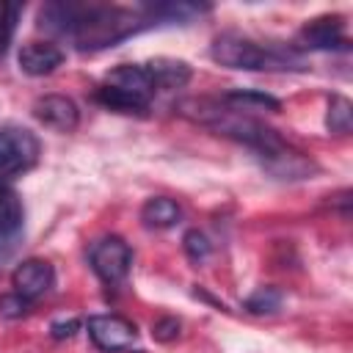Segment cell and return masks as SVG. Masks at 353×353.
Segmentation results:
<instances>
[{"instance_id":"cell-1","label":"cell","mask_w":353,"mask_h":353,"mask_svg":"<svg viewBox=\"0 0 353 353\" xmlns=\"http://www.w3.org/2000/svg\"><path fill=\"white\" fill-rule=\"evenodd\" d=\"M146 25H152V19L143 6L132 11L99 3H47L39 14L41 30L72 39L77 50L113 47Z\"/></svg>"},{"instance_id":"cell-2","label":"cell","mask_w":353,"mask_h":353,"mask_svg":"<svg viewBox=\"0 0 353 353\" xmlns=\"http://www.w3.org/2000/svg\"><path fill=\"white\" fill-rule=\"evenodd\" d=\"M212 61L229 69H245V72H287L301 69V58L292 50L262 44L248 36L237 33H221L210 47Z\"/></svg>"},{"instance_id":"cell-3","label":"cell","mask_w":353,"mask_h":353,"mask_svg":"<svg viewBox=\"0 0 353 353\" xmlns=\"http://www.w3.org/2000/svg\"><path fill=\"white\" fill-rule=\"evenodd\" d=\"M157 94L146 63H121L97 88V102L121 113H143Z\"/></svg>"},{"instance_id":"cell-4","label":"cell","mask_w":353,"mask_h":353,"mask_svg":"<svg viewBox=\"0 0 353 353\" xmlns=\"http://www.w3.org/2000/svg\"><path fill=\"white\" fill-rule=\"evenodd\" d=\"M39 138L25 127L0 130V179H14L30 171L39 160Z\"/></svg>"},{"instance_id":"cell-5","label":"cell","mask_w":353,"mask_h":353,"mask_svg":"<svg viewBox=\"0 0 353 353\" xmlns=\"http://www.w3.org/2000/svg\"><path fill=\"white\" fill-rule=\"evenodd\" d=\"M88 262L94 268V273L105 281V284H119L127 273H130V265H132V251L130 245L116 237V234H108V237H99L91 243L88 248Z\"/></svg>"},{"instance_id":"cell-6","label":"cell","mask_w":353,"mask_h":353,"mask_svg":"<svg viewBox=\"0 0 353 353\" xmlns=\"http://www.w3.org/2000/svg\"><path fill=\"white\" fill-rule=\"evenodd\" d=\"M88 334H91L94 345L105 353L127 350L138 339L135 323H130L121 314H94V317H88Z\"/></svg>"},{"instance_id":"cell-7","label":"cell","mask_w":353,"mask_h":353,"mask_svg":"<svg viewBox=\"0 0 353 353\" xmlns=\"http://www.w3.org/2000/svg\"><path fill=\"white\" fill-rule=\"evenodd\" d=\"M55 281V270L50 262L44 259H25L22 265H17L14 276H11V284H14V292L22 295L25 301H36L41 298L44 292H50Z\"/></svg>"},{"instance_id":"cell-8","label":"cell","mask_w":353,"mask_h":353,"mask_svg":"<svg viewBox=\"0 0 353 353\" xmlns=\"http://www.w3.org/2000/svg\"><path fill=\"white\" fill-rule=\"evenodd\" d=\"M33 116L50 127V130H58V132H72L77 124H80V110L77 105L69 99V97H61V94H47V97H39L33 102Z\"/></svg>"},{"instance_id":"cell-9","label":"cell","mask_w":353,"mask_h":353,"mask_svg":"<svg viewBox=\"0 0 353 353\" xmlns=\"http://www.w3.org/2000/svg\"><path fill=\"white\" fill-rule=\"evenodd\" d=\"M298 41L309 50H334L345 44V19L336 14H325V17H314L309 19L301 33Z\"/></svg>"},{"instance_id":"cell-10","label":"cell","mask_w":353,"mask_h":353,"mask_svg":"<svg viewBox=\"0 0 353 353\" xmlns=\"http://www.w3.org/2000/svg\"><path fill=\"white\" fill-rule=\"evenodd\" d=\"M17 63L25 74L41 77L63 63V52L52 41H28V44H22V50L17 55Z\"/></svg>"},{"instance_id":"cell-11","label":"cell","mask_w":353,"mask_h":353,"mask_svg":"<svg viewBox=\"0 0 353 353\" xmlns=\"http://www.w3.org/2000/svg\"><path fill=\"white\" fill-rule=\"evenodd\" d=\"M154 88L157 91H171V88H182L190 80V66L185 61H171V58H157L146 63Z\"/></svg>"},{"instance_id":"cell-12","label":"cell","mask_w":353,"mask_h":353,"mask_svg":"<svg viewBox=\"0 0 353 353\" xmlns=\"http://www.w3.org/2000/svg\"><path fill=\"white\" fill-rule=\"evenodd\" d=\"M182 210L174 199L168 196H152L146 199V204L141 207V221L149 226V229H168L179 221Z\"/></svg>"},{"instance_id":"cell-13","label":"cell","mask_w":353,"mask_h":353,"mask_svg":"<svg viewBox=\"0 0 353 353\" xmlns=\"http://www.w3.org/2000/svg\"><path fill=\"white\" fill-rule=\"evenodd\" d=\"M19 223H22V201L17 190L6 179H0V237L14 234Z\"/></svg>"},{"instance_id":"cell-14","label":"cell","mask_w":353,"mask_h":353,"mask_svg":"<svg viewBox=\"0 0 353 353\" xmlns=\"http://www.w3.org/2000/svg\"><path fill=\"white\" fill-rule=\"evenodd\" d=\"M223 105L232 110H279L281 102L270 94H259V91H232L223 97Z\"/></svg>"},{"instance_id":"cell-15","label":"cell","mask_w":353,"mask_h":353,"mask_svg":"<svg viewBox=\"0 0 353 353\" xmlns=\"http://www.w3.org/2000/svg\"><path fill=\"white\" fill-rule=\"evenodd\" d=\"M353 124V108L345 97H334L328 102V116H325V127L331 132H350Z\"/></svg>"},{"instance_id":"cell-16","label":"cell","mask_w":353,"mask_h":353,"mask_svg":"<svg viewBox=\"0 0 353 353\" xmlns=\"http://www.w3.org/2000/svg\"><path fill=\"white\" fill-rule=\"evenodd\" d=\"M281 306V292L276 287H259L248 301H245V309L251 314H270Z\"/></svg>"},{"instance_id":"cell-17","label":"cell","mask_w":353,"mask_h":353,"mask_svg":"<svg viewBox=\"0 0 353 353\" xmlns=\"http://www.w3.org/2000/svg\"><path fill=\"white\" fill-rule=\"evenodd\" d=\"M17 17H19V6H17V3H6V0H0V55L6 52L8 41H11V36H14Z\"/></svg>"},{"instance_id":"cell-18","label":"cell","mask_w":353,"mask_h":353,"mask_svg":"<svg viewBox=\"0 0 353 353\" xmlns=\"http://www.w3.org/2000/svg\"><path fill=\"white\" fill-rule=\"evenodd\" d=\"M182 245H185V254H188L193 262H201V259H207V254H210V240H207V234L199 232V229H190V232L182 237Z\"/></svg>"},{"instance_id":"cell-19","label":"cell","mask_w":353,"mask_h":353,"mask_svg":"<svg viewBox=\"0 0 353 353\" xmlns=\"http://www.w3.org/2000/svg\"><path fill=\"white\" fill-rule=\"evenodd\" d=\"M28 306H30V301H25L22 295H3L0 298V314H6V317H22L25 312H28Z\"/></svg>"},{"instance_id":"cell-20","label":"cell","mask_w":353,"mask_h":353,"mask_svg":"<svg viewBox=\"0 0 353 353\" xmlns=\"http://www.w3.org/2000/svg\"><path fill=\"white\" fill-rule=\"evenodd\" d=\"M176 334H179V320H174V317H163L152 325V336L160 342H171V339H176Z\"/></svg>"},{"instance_id":"cell-21","label":"cell","mask_w":353,"mask_h":353,"mask_svg":"<svg viewBox=\"0 0 353 353\" xmlns=\"http://www.w3.org/2000/svg\"><path fill=\"white\" fill-rule=\"evenodd\" d=\"M74 331H77V320H66V323H52V336H55V339L72 336Z\"/></svg>"}]
</instances>
